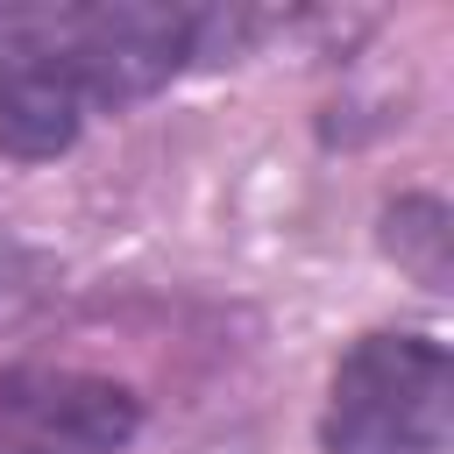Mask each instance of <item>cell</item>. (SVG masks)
<instances>
[{
  "label": "cell",
  "instance_id": "1",
  "mask_svg": "<svg viewBox=\"0 0 454 454\" xmlns=\"http://www.w3.org/2000/svg\"><path fill=\"white\" fill-rule=\"evenodd\" d=\"M454 426V369L426 333H369L333 369L326 454H440Z\"/></svg>",
  "mask_w": 454,
  "mask_h": 454
},
{
  "label": "cell",
  "instance_id": "2",
  "mask_svg": "<svg viewBox=\"0 0 454 454\" xmlns=\"http://www.w3.org/2000/svg\"><path fill=\"white\" fill-rule=\"evenodd\" d=\"M28 28L35 43H50L64 57V71L78 78L85 106H128V99H149L192 50H199V14H177V7H78V14H35V21H14Z\"/></svg>",
  "mask_w": 454,
  "mask_h": 454
},
{
  "label": "cell",
  "instance_id": "3",
  "mask_svg": "<svg viewBox=\"0 0 454 454\" xmlns=\"http://www.w3.org/2000/svg\"><path fill=\"white\" fill-rule=\"evenodd\" d=\"M142 426L128 383L85 369H0V454H114Z\"/></svg>",
  "mask_w": 454,
  "mask_h": 454
},
{
  "label": "cell",
  "instance_id": "4",
  "mask_svg": "<svg viewBox=\"0 0 454 454\" xmlns=\"http://www.w3.org/2000/svg\"><path fill=\"white\" fill-rule=\"evenodd\" d=\"M78 121H85V92L64 71V57L28 28H14L0 43V149L14 163L64 156L78 142Z\"/></svg>",
  "mask_w": 454,
  "mask_h": 454
},
{
  "label": "cell",
  "instance_id": "5",
  "mask_svg": "<svg viewBox=\"0 0 454 454\" xmlns=\"http://www.w3.org/2000/svg\"><path fill=\"white\" fill-rule=\"evenodd\" d=\"M383 248H390L426 291H440V284H447V206H440V199H397V206L383 213Z\"/></svg>",
  "mask_w": 454,
  "mask_h": 454
}]
</instances>
